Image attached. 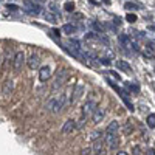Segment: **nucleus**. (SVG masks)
I'll return each instance as SVG.
<instances>
[{"label": "nucleus", "instance_id": "obj_8", "mask_svg": "<svg viewBox=\"0 0 155 155\" xmlns=\"http://www.w3.org/2000/svg\"><path fill=\"white\" fill-rule=\"evenodd\" d=\"M51 68L48 67V65H45V67H42L41 70H39V79H41V82H47L50 78H51Z\"/></svg>", "mask_w": 155, "mask_h": 155}, {"label": "nucleus", "instance_id": "obj_13", "mask_svg": "<svg viewBox=\"0 0 155 155\" xmlns=\"http://www.w3.org/2000/svg\"><path fill=\"white\" fill-rule=\"evenodd\" d=\"M120 44H121V47H124V48H135L137 50V45L129 39V36H126V34H121L120 36Z\"/></svg>", "mask_w": 155, "mask_h": 155}, {"label": "nucleus", "instance_id": "obj_29", "mask_svg": "<svg viewBox=\"0 0 155 155\" xmlns=\"http://www.w3.org/2000/svg\"><path fill=\"white\" fill-rule=\"evenodd\" d=\"M101 64H104V65H109V64H110V59H107V58H102V59H101Z\"/></svg>", "mask_w": 155, "mask_h": 155}, {"label": "nucleus", "instance_id": "obj_3", "mask_svg": "<svg viewBox=\"0 0 155 155\" xmlns=\"http://www.w3.org/2000/svg\"><path fill=\"white\" fill-rule=\"evenodd\" d=\"M84 92H85V85L84 84H76L71 90V96L68 99V104H74V102L84 95Z\"/></svg>", "mask_w": 155, "mask_h": 155}, {"label": "nucleus", "instance_id": "obj_26", "mask_svg": "<svg viewBox=\"0 0 155 155\" xmlns=\"http://www.w3.org/2000/svg\"><path fill=\"white\" fill-rule=\"evenodd\" d=\"M93 150H92V147H87V149H82L81 150V155H90Z\"/></svg>", "mask_w": 155, "mask_h": 155}, {"label": "nucleus", "instance_id": "obj_5", "mask_svg": "<svg viewBox=\"0 0 155 155\" xmlns=\"http://www.w3.org/2000/svg\"><path fill=\"white\" fill-rule=\"evenodd\" d=\"M95 109H96V102H95L93 99H88L85 104L82 106V115H81V116H85V118H88V115H92Z\"/></svg>", "mask_w": 155, "mask_h": 155}, {"label": "nucleus", "instance_id": "obj_28", "mask_svg": "<svg viewBox=\"0 0 155 155\" xmlns=\"http://www.w3.org/2000/svg\"><path fill=\"white\" fill-rule=\"evenodd\" d=\"M144 155H155V150L149 147V149H146V150H144Z\"/></svg>", "mask_w": 155, "mask_h": 155}, {"label": "nucleus", "instance_id": "obj_15", "mask_svg": "<svg viewBox=\"0 0 155 155\" xmlns=\"http://www.w3.org/2000/svg\"><path fill=\"white\" fill-rule=\"evenodd\" d=\"M116 67H118L121 71H124V73H130V71H132L130 65H129L126 61H118V62H116Z\"/></svg>", "mask_w": 155, "mask_h": 155}, {"label": "nucleus", "instance_id": "obj_33", "mask_svg": "<svg viewBox=\"0 0 155 155\" xmlns=\"http://www.w3.org/2000/svg\"><path fill=\"white\" fill-rule=\"evenodd\" d=\"M0 2H2V0H0Z\"/></svg>", "mask_w": 155, "mask_h": 155}, {"label": "nucleus", "instance_id": "obj_24", "mask_svg": "<svg viewBox=\"0 0 155 155\" xmlns=\"http://www.w3.org/2000/svg\"><path fill=\"white\" fill-rule=\"evenodd\" d=\"M126 87H127L129 90H132V92H140V87H138V85H134L132 82H130V84H126Z\"/></svg>", "mask_w": 155, "mask_h": 155}, {"label": "nucleus", "instance_id": "obj_23", "mask_svg": "<svg viewBox=\"0 0 155 155\" xmlns=\"http://www.w3.org/2000/svg\"><path fill=\"white\" fill-rule=\"evenodd\" d=\"M124 8L132 11V9H138V5H135V3H132V2H127V3L124 5Z\"/></svg>", "mask_w": 155, "mask_h": 155}, {"label": "nucleus", "instance_id": "obj_11", "mask_svg": "<svg viewBox=\"0 0 155 155\" xmlns=\"http://www.w3.org/2000/svg\"><path fill=\"white\" fill-rule=\"evenodd\" d=\"M25 8H27V11L30 12V14H39V12H41V6H39L37 3H34V2H31V0H27Z\"/></svg>", "mask_w": 155, "mask_h": 155}, {"label": "nucleus", "instance_id": "obj_14", "mask_svg": "<svg viewBox=\"0 0 155 155\" xmlns=\"http://www.w3.org/2000/svg\"><path fill=\"white\" fill-rule=\"evenodd\" d=\"M62 31L65 33V34H74L78 31V27H76V25H73V23H65L62 27Z\"/></svg>", "mask_w": 155, "mask_h": 155}, {"label": "nucleus", "instance_id": "obj_27", "mask_svg": "<svg viewBox=\"0 0 155 155\" xmlns=\"http://www.w3.org/2000/svg\"><path fill=\"white\" fill-rule=\"evenodd\" d=\"M6 8H8L9 11H12V12H14V11H17V9H19V6H17V5H8Z\"/></svg>", "mask_w": 155, "mask_h": 155}, {"label": "nucleus", "instance_id": "obj_1", "mask_svg": "<svg viewBox=\"0 0 155 155\" xmlns=\"http://www.w3.org/2000/svg\"><path fill=\"white\" fill-rule=\"evenodd\" d=\"M65 102H67V95H59L54 98H50L48 102L45 104V109L51 113H59L64 107H65Z\"/></svg>", "mask_w": 155, "mask_h": 155}, {"label": "nucleus", "instance_id": "obj_17", "mask_svg": "<svg viewBox=\"0 0 155 155\" xmlns=\"http://www.w3.org/2000/svg\"><path fill=\"white\" fill-rule=\"evenodd\" d=\"M92 150H93V153H98L101 150H104V143H102L101 140H96V143H93V146H92Z\"/></svg>", "mask_w": 155, "mask_h": 155}, {"label": "nucleus", "instance_id": "obj_30", "mask_svg": "<svg viewBox=\"0 0 155 155\" xmlns=\"http://www.w3.org/2000/svg\"><path fill=\"white\" fill-rule=\"evenodd\" d=\"M134 155H140V146H135L134 147Z\"/></svg>", "mask_w": 155, "mask_h": 155}, {"label": "nucleus", "instance_id": "obj_31", "mask_svg": "<svg viewBox=\"0 0 155 155\" xmlns=\"http://www.w3.org/2000/svg\"><path fill=\"white\" fill-rule=\"evenodd\" d=\"M116 155H129V153L124 152V150H120V152H116Z\"/></svg>", "mask_w": 155, "mask_h": 155}, {"label": "nucleus", "instance_id": "obj_18", "mask_svg": "<svg viewBox=\"0 0 155 155\" xmlns=\"http://www.w3.org/2000/svg\"><path fill=\"white\" fill-rule=\"evenodd\" d=\"M12 88H14V85H12V81H6L5 85H3V95L8 96V95L12 92Z\"/></svg>", "mask_w": 155, "mask_h": 155}, {"label": "nucleus", "instance_id": "obj_7", "mask_svg": "<svg viewBox=\"0 0 155 155\" xmlns=\"http://www.w3.org/2000/svg\"><path fill=\"white\" fill-rule=\"evenodd\" d=\"M92 116H93V123H95V124H99V123H102V121H104L106 110L102 109V107H96V109L93 110Z\"/></svg>", "mask_w": 155, "mask_h": 155}, {"label": "nucleus", "instance_id": "obj_9", "mask_svg": "<svg viewBox=\"0 0 155 155\" xmlns=\"http://www.w3.org/2000/svg\"><path fill=\"white\" fill-rule=\"evenodd\" d=\"M39 64H41V58H39V54H36V53H33V54L27 59V65H28V68H31V70L37 68Z\"/></svg>", "mask_w": 155, "mask_h": 155}, {"label": "nucleus", "instance_id": "obj_19", "mask_svg": "<svg viewBox=\"0 0 155 155\" xmlns=\"http://www.w3.org/2000/svg\"><path fill=\"white\" fill-rule=\"evenodd\" d=\"M146 123H147V126L149 127H155V113H150L149 116H147V118H146Z\"/></svg>", "mask_w": 155, "mask_h": 155}, {"label": "nucleus", "instance_id": "obj_10", "mask_svg": "<svg viewBox=\"0 0 155 155\" xmlns=\"http://www.w3.org/2000/svg\"><path fill=\"white\" fill-rule=\"evenodd\" d=\"M74 129H76V121L74 120H67L65 123H64V126H62V134L68 135V134H71L74 130Z\"/></svg>", "mask_w": 155, "mask_h": 155}, {"label": "nucleus", "instance_id": "obj_32", "mask_svg": "<svg viewBox=\"0 0 155 155\" xmlns=\"http://www.w3.org/2000/svg\"><path fill=\"white\" fill-rule=\"evenodd\" d=\"M95 155H106V152H104V150H101V152H98V153H95Z\"/></svg>", "mask_w": 155, "mask_h": 155}, {"label": "nucleus", "instance_id": "obj_20", "mask_svg": "<svg viewBox=\"0 0 155 155\" xmlns=\"http://www.w3.org/2000/svg\"><path fill=\"white\" fill-rule=\"evenodd\" d=\"M92 27H93V30H96L98 33H104V27H102L101 23H98V22H93Z\"/></svg>", "mask_w": 155, "mask_h": 155}, {"label": "nucleus", "instance_id": "obj_2", "mask_svg": "<svg viewBox=\"0 0 155 155\" xmlns=\"http://www.w3.org/2000/svg\"><path fill=\"white\" fill-rule=\"evenodd\" d=\"M68 79V70L67 68H61L58 70L56 76H54V81H53V92H58V90L65 84V81Z\"/></svg>", "mask_w": 155, "mask_h": 155}, {"label": "nucleus", "instance_id": "obj_21", "mask_svg": "<svg viewBox=\"0 0 155 155\" xmlns=\"http://www.w3.org/2000/svg\"><path fill=\"white\" fill-rule=\"evenodd\" d=\"M101 137H102V132L101 130H95V132H92V135H90V140L95 141V140H99Z\"/></svg>", "mask_w": 155, "mask_h": 155}, {"label": "nucleus", "instance_id": "obj_12", "mask_svg": "<svg viewBox=\"0 0 155 155\" xmlns=\"http://www.w3.org/2000/svg\"><path fill=\"white\" fill-rule=\"evenodd\" d=\"M118 130H120V123L118 121H112L107 129H106V135H118Z\"/></svg>", "mask_w": 155, "mask_h": 155}, {"label": "nucleus", "instance_id": "obj_34", "mask_svg": "<svg viewBox=\"0 0 155 155\" xmlns=\"http://www.w3.org/2000/svg\"><path fill=\"white\" fill-rule=\"evenodd\" d=\"M39 2H41V0H39Z\"/></svg>", "mask_w": 155, "mask_h": 155}, {"label": "nucleus", "instance_id": "obj_4", "mask_svg": "<svg viewBox=\"0 0 155 155\" xmlns=\"http://www.w3.org/2000/svg\"><path fill=\"white\" fill-rule=\"evenodd\" d=\"M25 53L23 51H17V53L14 54V64H12V68H14V71H20L23 64H25Z\"/></svg>", "mask_w": 155, "mask_h": 155}, {"label": "nucleus", "instance_id": "obj_6", "mask_svg": "<svg viewBox=\"0 0 155 155\" xmlns=\"http://www.w3.org/2000/svg\"><path fill=\"white\" fill-rule=\"evenodd\" d=\"M106 144L110 150H115L120 144V138L118 135H106Z\"/></svg>", "mask_w": 155, "mask_h": 155}, {"label": "nucleus", "instance_id": "obj_22", "mask_svg": "<svg viewBox=\"0 0 155 155\" xmlns=\"http://www.w3.org/2000/svg\"><path fill=\"white\" fill-rule=\"evenodd\" d=\"M64 9L68 11V12H71V11L74 9V3H73V2H67L65 5H64Z\"/></svg>", "mask_w": 155, "mask_h": 155}, {"label": "nucleus", "instance_id": "obj_25", "mask_svg": "<svg viewBox=\"0 0 155 155\" xmlns=\"http://www.w3.org/2000/svg\"><path fill=\"white\" fill-rule=\"evenodd\" d=\"M126 19H127V22H130V23L137 22V16H135V14H127V16H126Z\"/></svg>", "mask_w": 155, "mask_h": 155}, {"label": "nucleus", "instance_id": "obj_16", "mask_svg": "<svg viewBox=\"0 0 155 155\" xmlns=\"http://www.w3.org/2000/svg\"><path fill=\"white\" fill-rule=\"evenodd\" d=\"M44 19H45L47 22H50V23H56V22H58L56 14H53V12H50V11H45V12H44Z\"/></svg>", "mask_w": 155, "mask_h": 155}]
</instances>
